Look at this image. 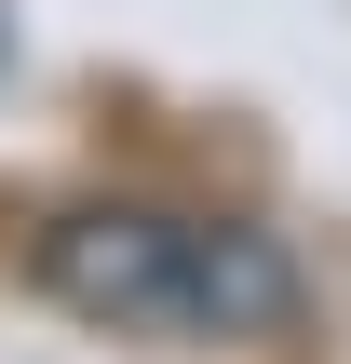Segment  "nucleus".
<instances>
[{
	"instance_id": "f257e3e1",
	"label": "nucleus",
	"mask_w": 351,
	"mask_h": 364,
	"mask_svg": "<svg viewBox=\"0 0 351 364\" xmlns=\"http://www.w3.org/2000/svg\"><path fill=\"white\" fill-rule=\"evenodd\" d=\"M41 297L95 338L216 351L298 324V257L243 216H162V203H81L41 230Z\"/></svg>"
}]
</instances>
